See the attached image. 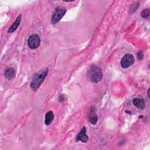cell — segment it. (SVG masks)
Listing matches in <instances>:
<instances>
[{"mask_svg": "<svg viewBox=\"0 0 150 150\" xmlns=\"http://www.w3.org/2000/svg\"><path fill=\"white\" fill-rule=\"evenodd\" d=\"M88 79L93 82L97 83L100 81L103 77V73L101 69L96 66H92L88 73Z\"/></svg>", "mask_w": 150, "mask_h": 150, "instance_id": "obj_2", "label": "cell"}, {"mask_svg": "<svg viewBox=\"0 0 150 150\" xmlns=\"http://www.w3.org/2000/svg\"><path fill=\"white\" fill-rule=\"evenodd\" d=\"M54 119V114L52 111H48L45 115V123L46 125H49Z\"/></svg>", "mask_w": 150, "mask_h": 150, "instance_id": "obj_10", "label": "cell"}, {"mask_svg": "<svg viewBox=\"0 0 150 150\" xmlns=\"http://www.w3.org/2000/svg\"><path fill=\"white\" fill-rule=\"evenodd\" d=\"M40 43V39L39 36L36 34L32 35L29 36L28 40V46L32 49H35L38 48Z\"/></svg>", "mask_w": 150, "mask_h": 150, "instance_id": "obj_4", "label": "cell"}, {"mask_svg": "<svg viewBox=\"0 0 150 150\" xmlns=\"http://www.w3.org/2000/svg\"><path fill=\"white\" fill-rule=\"evenodd\" d=\"M89 121L90 122L91 124H96L98 120V116L96 113L95 108L94 107L91 108L90 111V114H89Z\"/></svg>", "mask_w": 150, "mask_h": 150, "instance_id": "obj_7", "label": "cell"}, {"mask_svg": "<svg viewBox=\"0 0 150 150\" xmlns=\"http://www.w3.org/2000/svg\"><path fill=\"white\" fill-rule=\"evenodd\" d=\"M4 74L6 79H8L9 80L12 79L14 77L15 74V70L13 68H8L5 70Z\"/></svg>", "mask_w": 150, "mask_h": 150, "instance_id": "obj_11", "label": "cell"}, {"mask_svg": "<svg viewBox=\"0 0 150 150\" xmlns=\"http://www.w3.org/2000/svg\"><path fill=\"white\" fill-rule=\"evenodd\" d=\"M66 12V9L64 7H62V6L57 7L55 9L54 12L53 14V16L52 18V23L53 24H56L58 23L63 18V16L64 15Z\"/></svg>", "mask_w": 150, "mask_h": 150, "instance_id": "obj_3", "label": "cell"}, {"mask_svg": "<svg viewBox=\"0 0 150 150\" xmlns=\"http://www.w3.org/2000/svg\"><path fill=\"white\" fill-rule=\"evenodd\" d=\"M149 9H146L142 11L141 13V16L143 18H147L149 16Z\"/></svg>", "mask_w": 150, "mask_h": 150, "instance_id": "obj_12", "label": "cell"}, {"mask_svg": "<svg viewBox=\"0 0 150 150\" xmlns=\"http://www.w3.org/2000/svg\"><path fill=\"white\" fill-rule=\"evenodd\" d=\"M138 4L137 5V4H134V5H132L131 6V8H130V11H131V12H134V11H135V10H137V8L138 7Z\"/></svg>", "mask_w": 150, "mask_h": 150, "instance_id": "obj_13", "label": "cell"}, {"mask_svg": "<svg viewBox=\"0 0 150 150\" xmlns=\"http://www.w3.org/2000/svg\"><path fill=\"white\" fill-rule=\"evenodd\" d=\"M134 56L131 54L127 53L121 59V66L123 68H128L134 63Z\"/></svg>", "mask_w": 150, "mask_h": 150, "instance_id": "obj_5", "label": "cell"}, {"mask_svg": "<svg viewBox=\"0 0 150 150\" xmlns=\"http://www.w3.org/2000/svg\"><path fill=\"white\" fill-rule=\"evenodd\" d=\"M149 88L148 89V98H149Z\"/></svg>", "mask_w": 150, "mask_h": 150, "instance_id": "obj_15", "label": "cell"}, {"mask_svg": "<svg viewBox=\"0 0 150 150\" xmlns=\"http://www.w3.org/2000/svg\"><path fill=\"white\" fill-rule=\"evenodd\" d=\"M137 56H138V59L140 60V59H142V57H143V53L142 52V51H139L138 52V54H137Z\"/></svg>", "mask_w": 150, "mask_h": 150, "instance_id": "obj_14", "label": "cell"}, {"mask_svg": "<svg viewBox=\"0 0 150 150\" xmlns=\"http://www.w3.org/2000/svg\"><path fill=\"white\" fill-rule=\"evenodd\" d=\"M48 73L47 69H44L35 73L33 76L30 83V88L33 90H36L41 85Z\"/></svg>", "mask_w": 150, "mask_h": 150, "instance_id": "obj_1", "label": "cell"}, {"mask_svg": "<svg viewBox=\"0 0 150 150\" xmlns=\"http://www.w3.org/2000/svg\"><path fill=\"white\" fill-rule=\"evenodd\" d=\"M21 15H19L16 18L15 21L12 23V25L11 26V27L9 28V29L8 30V33H12V32H14L15 30H16V29L19 26V24L21 23Z\"/></svg>", "mask_w": 150, "mask_h": 150, "instance_id": "obj_9", "label": "cell"}, {"mask_svg": "<svg viewBox=\"0 0 150 150\" xmlns=\"http://www.w3.org/2000/svg\"><path fill=\"white\" fill-rule=\"evenodd\" d=\"M88 139V137L86 134V128L85 127H83L81 131L79 133L77 136L76 140L80 141L83 142H86Z\"/></svg>", "mask_w": 150, "mask_h": 150, "instance_id": "obj_6", "label": "cell"}, {"mask_svg": "<svg viewBox=\"0 0 150 150\" xmlns=\"http://www.w3.org/2000/svg\"><path fill=\"white\" fill-rule=\"evenodd\" d=\"M133 104L139 109L143 110L145 107V104L144 100L141 98H135L132 101Z\"/></svg>", "mask_w": 150, "mask_h": 150, "instance_id": "obj_8", "label": "cell"}]
</instances>
